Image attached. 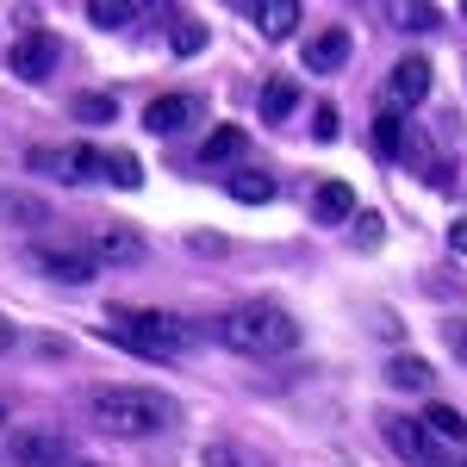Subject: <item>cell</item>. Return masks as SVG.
Here are the masks:
<instances>
[{
	"label": "cell",
	"instance_id": "6da1fadb",
	"mask_svg": "<svg viewBox=\"0 0 467 467\" xmlns=\"http://www.w3.org/2000/svg\"><path fill=\"white\" fill-rule=\"evenodd\" d=\"M81 405H88L94 431L125 436V442H138V436H162V431H175V424H181V405L169 393H156V387H94Z\"/></svg>",
	"mask_w": 467,
	"mask_h": 467
},
{
	"label": "cell",
	"instance_id": "7a4b0ae2",
	"mask_svg": "<svg viewBox=\"0 0 467 467\" xmlns=\"http://www.w3.org/2000/svg\"><path fill=\"white\" fill-rule=\"evenodd\" d=\"M213 337L231 356H250V361L299 349V324H293V312L281 299H244V306H231V312L213 324Z\"/></svg>",
	"mask_w": 467,
	"mask_h": 467
},
{
	"label": "cell",
	"instance_id": "3957f363",
	"mask_svg": "<svg viewBox=\"0 0 467 467\" xmlns=\"http://www.w3.org/2000/svg\"><path fill=\"white\" fill-rule=\"evenodd\" d=\"M100 337L119 343V349H131V356H144V361H169L193 343V330L175 312H156V306H107Z\"/></svg>",
	"mask_w": 467,
	"mask_h": 467
},
{
	"label": "cell",
	"instance_id": "277c9868",
	"mask_svg": "<svg viewBox=\"0 0 467 467\" xmlns=\"http://www.w3.org/2000/svg\"><path fill=\"white\" fill-rule=\"evenodd\" d=\"M380 436H387V449H393V455H405L411 467H449L442 442L424 431V418H405V411H380Z\"/></svg>",
	"mask_w": 467,
	"mask_h": 467
},
{
	"label": "cell",
	"instance_id": "5b68a950",
	"mask_svg": "<svg viewBox=\"0 0 467 467\" xmlns=\"http://www.w3.org/2000/svg\"><path fill=\"white\" fill-rule=\"evenodd\" d=\"M32 169H50L57 181H107V150L100 144H63V150H32Z\"/></svg>",
	"mask_w": 467,
	"mask_h": 467
},
{
	"label": "cell",
	"instance_id": "8992f818",
	"mask_svg": "<svg viewBox=\"0 0 467 467\" xmlns=\"http://www.w3.org/2000/svg\"><path fill=\"white\" fill-rule=\"evenodd\" d=\"M81 250L94 255L100 268H131V262H144V237L131 231V224H88L81 231Z\"/></svg>",
	"mask_w": 467,
	"mask_h": 467
},
{
	"label": "cell",
	"instance_id": "52a82bcc",
	"mask_svg": "<svg viewBox=\"0 0 467 467\" xmlns=\"http://www.w3.org/2000/svg\"><path fill=\"white\" fill-rule=\"evenodd\" d=\"M200 119H206V100H200V94H156V100L144 107V131L175 138V131L200 125Z\"/></svg>",
	"mask_w": 467,
	"mask_h": 467
},
{
	"label": "cell",
	"instance_id": "ba28073f",
	"mask_svg": "<svg viewBox=\"0 0 467 467\" xmlns=\"http://www.w3.org/2000/svg\"><path fill=\"white\" fill-rule=\"evenodd\" d=\"M6 455L19 467H63L69 462V436L63 431H13L6 436Z\"/></svg>",
	"mask_w": 467,
	"mask_h": 467
},
{
	"label": "cell",
	"instance_id": "9c48e42d",
	"mask_svg": "<svg viewBox=\"0 0 467 467\" xmlns=\"http://www.w3.org/2000/svg\"><path fill=\"white\" fill-rule=\"evenodd\" d=\"M32 268L37 275H50V281H63V287H88L94 275H100V262L88 250H50V244H37L32 250Z\"/></svg>",
	"mask_w": 467,
	"mask_h": 467
},
{
	"label": "cell",
	"instance_id": "30bf717a",
	"mask_svg": "<svg viewBox=\"0 0 467 467\" xmlns=\"http://www.w3.org/2000/svg\"><path fill=\"white\" fill-rule=\"evenodd\" d=\"M13 75L19 81H44V75H57V37L50 32H26L13 44Z\"/></svg>",
	"mask_w": 467,
	"mask_h": 467
},
{
	"label": "cell",
	"instance_id": "8fae6325",
	"mask_svg": "<svg viewBox=\"0 0 467 467\" xmlns=\"http://www.w3.org/2000/svg\"><path fill=\"white\" fill-rule=\"evenodd\" d=\"M349 63V32L343 26H324L318 37H306V69L312 75H337Z\"/></svg>",
	"mask_w": 467,
	"mask_h": 467
},
{
	"label": "cell",
	"instance_id": "7c38bea8",
	"mask_svg": "<svg viewBox=\"0 0 467 467\" xmlns=\"http://www.w3.org/2000/svg\"><path fill=\"white\" fill-rule=\"evenodd\" d=\"M387 94H393L399 107H418V100L431 94V63H424V57H399L393 75H387Z\"/></svg>",
	"mask_w": 467,
	"mask_h": 467
},
{
	"label": "cell",
	"instance_id": "4fadbf2b",
	"mask_svg": "<svg viewBox=\"0 0 467 467\" xmlns=\"http://www.w3.org/2000/svg\"><path fill=\"white\" fill-rule=\"evenodd\" d=\"M312 218H318V224H349V218H356V187H349V181H318Z\"/></svg>",
	"mask_w": 467,
	"mask_h": 467
},
{
	"label": "cell",
	"instance_id": "5bb4252c",
	"mask_svg": "<svg viewBox=\"0 0 467 467\" xmlns=\"http://www.w3.org/2000/svg\"><path fill=\"white\" fill-rule=\"evenodd\" d=\"M368 138H374V156H387V162H405V144H411V125H405L399 112H380Z\"/></svg>",
	"mask_w": 467,
	"mask_h": 467
},
{
	"label": "cell",
	"instance_id": "9a60e30c",
	"mask_svg": "<svg viewBox=\"0 0 467 467\" xmlns=\"http://www.w3.org/2000/svg\"><path fill=\"white\" fill-rule=\"evenodd\" d=\"M431 361H418V356H393L387 361V387H399V393H431Z\"/></svg>",
	"mask_w": 467,
	"mask_h": 467
},
{
	"label": "cell",
	"instance_id": "2e32d148",
	"mask_svg": "<svg viewBox=\"0 0 467 467\" xmlns=\"http://www.w3.org/2000/svg\"><path fill=\"white\" fill-rule=\"evenodd\" d=\"M255 26H262V37L281 44V37L299 26V0H262V6H255Z\"/></svg>",
	"mask_w": 467,
	"mask_h": 467
},
{
	"label": "cell",
	"instance_id": "e0dca14e",
	"mask_svg": "<svg viewBox=\"0 0 467 467\" xmlns=\"http://www.w3.org/2000/svg\"><path fill=\"white\" fill-rule=\"evenodd\" d=\"M293 107H299V81H293V75H275V81L262 88V119H268V125H281Z\"/></svg>",
	"mask_w": 467,
	"mask_h": 467
},
{
	"label": "cell",
	"instance_id": "ac0fdd59",
	"mask_svg": "<svg viewBox=\"0 0 467 467\" xmlns=\"http://www.w3.org/2000/svg\"><path fill=\"white\" fill-rule=\"evenodd\" d=\"M88 19H94L100 32H119V26L144 19V6H138V0H88Z\"/></svg>",
	"mask_w": 467,
	"mask_h": 467
},
{
	"label": "cell",
	"instance_id": "d6986e66",
	"mask_svg": "<svg viewBox=\"0 0 467 467\" xmlns=\"http://www.w3.org/2000/svg\"><path fill=\"white\" fill-rule=\"evenodd\" d=\"M424 431H431L436 442H462L467 449V418L455 405H431V411H424Z\"/></svg>",
	"mask_w": 467,
	"mask_h": 467
},
{
	"label": "cell",
	"instance_id": "ffe728a7",
	"mask_svg": "<svg viewBox=\"0 0 467 467\" xmlns=\"http://www.w3.org/2000/svg\"><path fill=\"white\" fill-rule=\"evenodd\" d=\"M387 19H393L399 32H436V26H442V6H424V0H411V6H387Z\"/></svg>",
	"mask_w": 467,
	"mask_h": 467
},
{
	"label": "cell",
	"instance_id": "44dd1931",
	"mask_svg": "<svg viewBox=\"0 0 467 467\" xmlns=\"http://www.w3.org/2000/svg\"><path fill=\"white\" fill-rule=\"evenodd\" d=\"M244 125H213L206 131V162H231V156H244Z\"/></svg>",
	"mask_w": 467,
	"mask_h": 467
},
{
	"label": "cell",
	"instance_id": "7402d4cb",
	"mask_svg": "<svg viewBox=\"0 0 467 467\" xmlns=\"http://www.w3.org/2000/svg\"><path fill=\"white\" fill-rule=\"evenodd\" d=\"M231 200H244V206H268V200H275V181L262 175V169H244V175H231Z\"/></svg>",
	"mask_w": 467,
	"mask_h": 467
},
{
	"label": "cell",
	"instance_id": "603a6c76",
	"mask_svg": "<svg viewBox=\"0 0 467 467\" xmlns=\"http://www.w3.org/2000/svg\"><path fill=\"white\" fill-rule=\"evenodd\" d=\"M107 181L131 193V187H144V162H138L131 150H107Z\"/></svg>",
	"mask_w": 467,
	"mask_h": 467
},
{
	"label": "cell",
	"instance_id": "cb8c5ba5",
	"mask_svg": "<svg viewBox=\"0 0 467 467\" xmlns=\"http://www.w3.org/2000/svg\"><path fill=\"white\" fill-rule=\"evenodd\" d=\"M69 112L81 125H112V119H119V100H112V94H75Z\"/></svg>",
	"mask_w": 467,
	"mask_h": 467
},
{
	"label": "cell",
	"instance_id": "d4e9b609",
	"mask_svg": "<svg viewBox=\"0 0 467 467\" xmlns=\"http://www.w3.org/2000/svg\"><path fill=\"white\" fill-rule=\"evenodd\" d=\"M169 44H175L181 57H193V50L206 44V26H200V19H175V26H169Z\"/></svg>",
	"mask_w": 467,
	"mask_h": 467
},
{
	"label": "cell",
	"instance_id": "484cf974",
	"mask_svg": "<svg viewBox=\"0 0 467 467\" xmlns=\"http://www.w3.org/2000/svg\"><path fill=\"white\" fill-rule=\"evenodd\" d=\"M337 131H343V125H337V107L324 100V107L312 112V138H318V144H337Z\"/></svg>",
	"mask_w": 467,
	"mask_h": 467
},
{
	"label": "cell",
	"instance_id": "4316f807",
	"mask_svg": "<svg viewBox=\"0 0 467 467\" xmlns=\"http://www.w3.org/2000/svg\"><path fill=\"white\" fill-rule=\"evenodd\" d=\"M356 224H361V231H356V237H361V250H380V218H374V213H361Z\"/></svg>",
	"mask_w": 467,
	"mask_h": 467
},
{
	"label": "cell",
	"instance_id": "83f0119b",
	"mask_svg": "<svg viewBox=\"0 0 467 467\" xmlns=\"http://www.w3.org/2000/svg\"><path fill=\"white\" fill-rule=\"evenodd\" d=\"M0 213H6V218H44V206H37V200H6Z\"/></svg>",
	"mask_w": 467,
	"mask_h": 467
},
{
	"label": "cell",
	"instance_id": "f1b7e54d",
	"mask_svg": "<svg viewBox=\"0 0 467 467\" xmlns=\"http://www.w3.org/2000/svg\"><path fill=\"white\" fill-rule=\"evenodd\" d=\"M449 250L467 255V218H455V224H449Z\"/></svg>",
	"mask_w": 467,
	"mask_h": 467
},
{
	"label": "cell",
	"instance_id": "f546056e",
	"mask_svg": "<svg viewBox=\"0 0 467 467\" xmlns=\"http://www.w3.org/2000/svg\"><path fill=\"white\" fill-rule=\"evenodd\" d=\"M13 343H19V324H13V318H6V312H0V356H6Z\"/></svg>",
	"mask_w": 467,
	"mask_h": 467
},
{
	"label": "cell",
	"instance_id": "4dcf8cb0",
	"mask_svg": "<svg viewBox=\"0 0 467 467\" xmlns=\"http://www.w3.org/2000/svg\"><path fill=\"white\" fill-rule=\"evenodd\" d=\"M449 349L467 361V324H449Z\"/></svg>",
	"mask_w": 467,
	"mask_h": 467
},
{
	"label": "cell",
	"instance_id": "1f68e13d",
	"mask_svg": "<svg viewBox=\"0 0 467 467\" xmlns=\"http://www.w3.org/2000/svg\"><path fill=\"white\" fill-rule=\"evenodd\" d=\"M0 424H6V405H0Z\"/></svg>",
	"mask_w": 467,
	"mask_h": 467
},
{
	"label": "cell",
	"instance_id": "d6a6232c",
	"mask_svg": "<svg viewBox=\"0 0 467 467\" xmlns=\"http://www.w3.org/2000/svg\"><path fill=\"white\" fill-rule=\"evenodd\" d=\"M462 467H467V462H462Z\"/></svg>",
	"mask_w": 467,
	"mask_h": 467
}]
</instances>
